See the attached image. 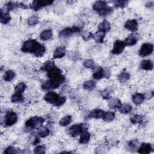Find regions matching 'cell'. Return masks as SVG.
Returning <instances> with one entry per match:
<instances>
[{
	"mask_svg": "<svg viewBox=\"0 0 154 154\" xmlns=\"http://www.w3.org/2000/svg\"><path fill=\"white\" fill-rule=\"evenodd\" d=\"M21 50L23 52L32 54L37 57H42L46 52L45 46L34 39L26 40L23 43Z\"/></svg>",
	"mask_w": 154,
	"mask_h": 154,
	"instance_id": "6da1fadb",
	"label": "cell"
},
{
	"mask_svg": "<svg viewBox=\"0 0 154 154\" xmlns=\"http://www.w3.org/2000/svg\"><path fill=\"white\" fill-rule=\"evenodd\" d=\"M49 79L43 82L42 85V88L44 90H49L58 88L64 81L65 77L61 74L58 76Z\"/></svg>",
	"mask_w": 154,
	"mask_h": 154,
	"instance_id": "7a4b0ae2",
	"label": "cell"
},
{
	"mask_svg": "<svg viewBox=\"0 0 154 154\" xmlns=\"http://www.w3.org/2000/svg\"><path fill=\"white\" fill-rule=\"evenodd\" d=\"M44 100L56 106L63 105L66 99L64 96H61L54 91H48L44 96Z\"/></svg>",
	"mask_w": 154,
	"mask_h": 154,
	"instance_id": "3957f363",
	"label": "cell"
},
{
	"mask_svg": "<svg viewBox=\"0 0 154 154\" xmlns=\"http://www.w3.org/2000/svg\"><path fill=\"white\" fill-rule=\"evenodd\" d=\"M88 125L85 123L80 125H73L69 128V134L72 137H76L81 135L83 132L87 131Z\"/></svg>",
	"mask_w": 154,
	"mask_h": 154,
	"instance_id": "277c9868",
	"label": "cell"
},
{
	"mask_svg": "<svg viewBox=\"0 0 154 154\" xmlns=\"http://www.w3.org/2000/svg\"><path fill=\"white\" fill-rule=\"evenodd\" d=\"M44 122L45 119L43 117L35 116L27 120L25 122V126L30 129H38L42 126Z\"/></svg>",
	"mask_w": 154,
	"mask_h": 154,
	"instance_id": "5b68a950",
	"label": "cell"
},
{
	"mask_svg": "<svg viewBox=\"0 0 154 154\" xmlns=\"http://www.w3.org/2000/svg\"><path fill=\"white\" fill-rule=\"evenodd\" d=\"M81 29L76 26H73L72 27H67L62 30H61L59 32V37L60 38H68L70 37L73 33L80 32Z\"/></svg>",
	"mask_w": 154,
	"mask_h": 154,
	"instance_id": "8992f818",
	"label": "cell"
},
{
	"mask_svg": "<svg viewBox=\"0 0 154 154\" xmlns=\"http://www.w3.org/2000/svg\"><path fill=\"white\" fill-rule=\"evenodd\" d=\"M53 2L50 0H35L32 1L29 7L34 11H37L44 7L50 5Z\"/></svg>",
	"mask_w": 154,
	"mask_h": 154,
	"instance_id": "52a82bcc",
	"label": "cell"
},
{
	"mask_svg": "<svg viewBox=\"0 0 154 154\" xmlns=\"http://www.w3.org/2000/svg\"><path fill=\"white\" fill-rule=\"evenodd\" d=\"M153 51V45L151 43H145L141 45L138 51V54L140 57H144L152 54Z\"/></svg>",
	"mask_w": 154,
	"mask_h": 154,
	"instance_id": "ba28073f",
	"label": "cell"
},
{
	"mask_svg": "<svg viewBox=\"0 0 154 154\" xmlns=\"http://www.w3.org/2000/svg\"><path fill=\"white\" fill-rule=\"evenodd\" d=\"M17 121V116L13 111H8L5 116L4 124L6 126H11Z\"/></svg>",
	"mask_w": 154,
	"mask_h": 154,
	"instance_id": "9c48e42d",
	"label": "cell"
},
{
	"mask_svg": "<svg viewBox=\"0 0 154 154\" xmlns=\"http://www.w3.org/2000/svg\"><path fill=\"white\" fill-rule=\"evenodd\" d=\"M125 44L123 41L117 40L114 42L112 49L111 51V53L114 55H119L122 53L125 48Z\"/></svg>",
	"mask_w": 154,
	"mask_h": 154,
	"instance_id": "30bf717a",
	"label": "cell"
},
{
	"mask_svg": "<svg viewBox=\"0 0 154 154\" xmlns=\"http://www.w3.org/2000/svg\"><path fill=\"white\" fill-rule=\"evenodd\" d=\"M108 5H107V2L105 1H96L93 5V8L94 11H97L98 13L102 11L105 10Z\"/></svg>",
	"mask_w": 154,
	"mask_h": 154,
	"instance_id": "8fae6325",
	"label": "cell"
},
{
	"mask_svg": "<svg viewBox=\"0 0 154 154\" xmlns=\"http://www.w3.org/2000/svg\"><path fill=\"white\" fill-rule=\"evenodd\" d=\"M105 111L101 109H96L91 111L89 114L88 115L87 117L90 119H102L105 115Z\"/></svg>",
	"mask_w": 154,
	"mask_h": 154,
	"instance_id": "7c38bea8",
	"label": "cell"
},
{
	"mask_svg": "<svg viewBox=\"0 0 154 154\" xmlns=\"http://www.w3.org/2000/svg\"><path fill=\"white\" fill-rule=\"evenodd\" d=\"M124 26L126 29L134 32L138 29V22L135 19L128 20L125 22Z\"/></svg>",
	"mask_w": 154,
	"mask_h": 154,
	"instance_id": "4fadbf2b",
	"label": "cell"
},
{
	"mask_svg": "<svg viewBox=\"0 0 154 154\" xmlns=\"http://www.w3.org/2000/svg\"><path fill=\"white\" fill-rule=\"evenodd\" d=\"M152 147L150 143H143L138 148L137 152L141 154H148L152 151Z\"/></svg>",
	"mask_w": 154,
	"mask_h": 154,
	"instance_id": "5bb4252c",
	"label": "cell"
},
{
	"mask_svg": "<svg viewBox=\"0 0 154 154\" xmlns=\"http://www.w3.org/2000/svg\"><path fill=\"white\" fill-rule=\"evenodd\" d=\"M66 55V49L64 47L60 46L57 48L53 54V58L54 59L61 58Z\"/></svg>",
	"mask_w": 154,
	"mask_h": 154,
	"instance_id": "9a60e30c",
	"label": "cell"
},
{
	"mask_svg": "<svg viewBox=\"0 0 154 154\" xmlns=\"http://www.w3.org/2000/svg\"><path fill=\"white\" fill-rule=\"evenodd\" d=\"M104 77L105 78V70L102 67H97L96 70L93 74V78L96 80H100Z\"/></svg>",
	"mask_w": 154,
	"mask_h": 154,
	"instance_id": "2e32d148",
	"label": "cell"
},
{
	"mask_svg": "<svg viewBox=\"0 0 154 154\" xmlns=\"http://www.w3.org/2000/svg\"><path fill=\"white\" fill-rule=\"evenodd\" d=\"M137 41H138V38H137L136 35H135V34L132 33V34H130L128 37H127L123 42L126 46V45L133 46L137 43Z\"/></svg>",
	"mask_w": 154,
	"mask_h": 154,
	"instance_id": "e0dca14e",
	"label": "cell"
},
{
	"mask_svg": "<svg viewBox=\"0 0 154 154\" xmlns=\"http://www.w3.org/2000/svg\"><path fill=\"white\" fill-rule=\"evenodd\" d=\"M140 68L145 70H151L153 68V62L150 60H143L140 63Z\"/></svg>",
	"mask_w": 154,
	"mask_h": 154,
	"instance_id": "ac0fdd59",
	"label": "cell"
},
{
	"mask_svg": "<svg viewBox=\"0 0 154 154\" xmlns=\"http://www.w3.org/2000/svg\"><path fill=\"white\" fill-rule=\"evenodd\" d=\"M16 7H20V8H26L27 7L26 6V5L23 4V3L21 2H8L6 4V9L7 10V11H9L11 10H13L14 8Z\"/></svg>",
	"mask_w": 154,
	"mask_h": 154,
	"instance_id": "d6986e66",
	"label": "cell"
},
{
	"mask_svg": "<svg viewBox=\"0 0 154 154\" xmlns=\"http://www.w3.org/2000/svg\"><path fill=\"white\" fill-rule=\"evenodd\" d=\"M98 29L100 31H102L104 32H108L111 29V24L107 20H103L98 25Z\"/></svg>",
	"mask_w": 154,
	"mask_h": 154,
	"instance_id": "ffe728a7",
	"label": "cell"
},
{
	"mask_svg": "<svg viewBox=\"0 0 154 154\" xmlns=\"http://www.w3.org/2000/svg\"><path fill=\"white\" fill-rule=\"evenodd\" d=\"M52 37V31L51 29H47L42 31L40 34V38L42 40L46 41L51 39Z\"/></svg>",
	"mask_w": 154,
	"mask_h": 154,
	"instance_id": "44dd1931",
	"label": "cell"
},
{
	"mask_svg": "<svg viewBox=\"0 0 154 154\" xmlns=\"http://www.w3.org/2000/svg\"><path fill=\"white\" fill-rule=\"evenodd\" d=\"M61 73H62L61 70H60L59 68L55 66L53 69H52L51 70L47 72V76L48 77V78H55L61 75L62 74Z\"/></svg>",
	"mask_w": 154,
	"mask_h": 154,
	"instance_id": "7402d4cb",
	"label": "cell"
},
{
	"mask_svg": "<svg viewBox=\"0 0 154 154\" xmlns=\"http://www.w3.org/2000/svg\"><path fill=\"white\" fill-rule=\"evenodd\" d=\"M120 100L117 98H111L108 102V106L111 108H118L119 109L122 106Z\"/></svg>",
	"mask_w": 154,
	"mask_h": 154,
	"instance_id": "603a6c76",
	"label": "cell"
},
{
	"mask_svg": "<svg viewBox=\"0 0 154 154\" xmlns=\"http://www.w3.org/2000/svg\"><path fill=\"white\" fill-rule=\"evenodd\" d=\"M90 137H91L90 134L87 131H84L81 134L79 142L81 144H87L90 141Z\"/></svg>",
	"mask_w": 154,
	"mask_h": 154,
	"instance_id": "cb8c5ba5",
	"label": "cell"
},
{
	"mask_svg": "<svg viewBox=\"0 0 154 154\" xmlns=\"http://www.w3.org/2000/svg\"><path fill=\"white\" fill-rule=\"evenodd\" d=\"M105 34L106 33L103 31L98 30L97 32L93 34V38L94 39L96 42L98 43H102L105 36Z\"/></svg>",
	"mask_w": 154,
	"mask_h": 154,
	"instance_id": "d4e9b609",
	"label": "cell"
},
{
	"mask_svg": "<svg viewBox=\"0 0 154 154\" xmlns=\"http://www.w3.org/2000/svg\"><path fill=\"white\" fill-rule=\"evenodd\" d=\"M11 20V16L8 14V12L3 11V10H1V17H0V21L1 23L3 24H7L9 22V21Z\"/></svg>",
	"mask_w": 154,
	"mask_h": 154,
	"instance_id": "484cf974",
	"label": "cell"
},
{
	"mask_svg": "<svg viewBox=\"0 0 154 154\" xmlns=\"http://www.w3.org/2000/svg\"><path fill=\"white\" fill-rule=\"evenodd\" d=\"M145 96L141 93H135L132 96V100L136 105L141 104L144 100Z\"/></svg>",
	"mask_w": 154,
	"mask_h": 154,
	"instance_id": "4316f807",
	"label": "cell"
},
{
	"mask_svg": "<svg viewBox=\"0 0 154 154\" xmlns=\"http://www.w3.org/2000/svg\"><path fill=\"white\" fill-rule=\"evenodd\" d=\"M55 66H56L55 65L54 61H52L51 60H48V61H46L43 64V66L41 67V70H43V71L48 72V71L51 70L52 69H53Z\"/></svg>",
	"mask_w": 154,
	"mask_h": 154,
	"instance_id": "83f0119b",
	"label": "cell"
},
{
	"mask_svg": "<svg viewBox=\"0 0 154 154\" xmlns=\"http://www.w3.org/2000/svg\"><path fill=\"white\" fill-rule=\"evenodd\" d=\"M49 133H50L49 129L46 126H42L40 128L38 129V135L40 137L45 138L48 136L49 135Z\"/></svg>",
	"mask_w": 154,
	"mask_h": 154,
	"instance_id": "f1b7e54d",
	"label": "cell"
},
{
	"mask_svg": "<svg viewBox=\"0 0 154 154\" xmlns=\"http://www.w3.org/2000/svg\"><path fill=\"white\" fill-rule=\"evenodd\" d=\"M96 82L93 80H89L85 81L83 84V87L85 90L88 91L93 90L96 87Z\"/></svg>",
	"mask_w": 154,
	"mask_h": 154,
	"instance_id": "f546056e",
	"label": "cell"
},
{
	"mask_svg": "<svg viewBox=\"0 0 154 154\" xmlns=\"http://www.w3.org/2000/svg\"><path fill=\"white\" fill-rule=\"evenodd\" d=\"M16 76L15 72L12 70H8L6 71L4 75V79L5 81L10 82L12 81Z\"/></svg>",
	"mask_w": 154,
	"mask_h": 154,
	"instance_id": "4dcf8cb0",
	"label": "cell"
},
{
	"mask_svg": "<svg viewBox=\"0 0 154 154\" xmlns=\"http://www.w3.org/2000/svg\"><path fill=\"white\" fill-rule=\"evenodd\" d=\"M26 88V84L23 82H20L16 85L14 88V91H15L14 93L22 94L24 91L25 90Z\"/></svg>",
	"mask_w": 154,
	"mask_h": 154,
	"instance_id": "1f68e13d",
	"label": "cell"
},
{
	"mask_svg": "<svg viewBox=\"0 0 154 154\" xmlns=\"http://www.w3.org/2000/svg\"><path fill=\"white\" fill-rule=\"evenodd\" d=\"M130 121L132 124H140L143 121V116L140 114H134L130 118Z\"/></svg>",
	"mask_w": 154,
	"mask_h": 154,
	"instance_id": "d6a6232c",
	"label": "cell"
},
{
	"mask_svg": "<svg viewBox=\"0 0 154 154\" xmlns=\"http://www.w3.org/2000/svg\"><path fill=\"white\" fill-rule=\"evenodd\" d=\"M72 121V117L71 116H66L60 120V125L61 126H66L69 125Z\"/></svg>",
	"mask_w": 154,
	"mask_h": 154,
	"instance_id": "836d02e7",
	"label": "cell"
},
{
	"mask_svg": "<svg viewBox=\"0 0 154 154\" xmlns=\"http://www.w3.org/2000/svg\"><path fill=\"white\" fill-rule=\"evenodd\" d=\"M132 109V106L128 103H126L124 105H122L120 108H119V111L122 114H128L129 113Z\"/></svg>",
	"mask_w": 154,
	"mask_h": 154,
	"instance_id": "e575fe53",
	"label": "cell"
},
{
	"mask_svg": "<svg viewBox=\"0 0 154 154\" xmlns=\"http://www.w3.org/2000/svg\"><path fill=\"white\" fill-rule=\"evenodd\" d=\"M130 78V75L128 72H123L117 76L118 80L121 82H125Z\"/></svg>",
	"mask_w": 154,
	"mask_h": 154,
	"instance_id": "d590c367",
	"label": "cell"
},
{
	"mask_svg": "<svg viewBox=\"0 0 154 154\" xmlns=\"http://www.w3.org/2000/svg\"><path fill=\"white\" fill-rule=\"evenodd\" d=\"M24 100V97L21 94H18L14 93V94L11 96V101L13 103H20L22 102Z\"/></svg>",
	"mask_w": 154,
	"mask_h": 154,
	"instance_id": "8d00e7d4",
	"label": "cell"
},
{
	"mask_svg": "<svg viewBox=\"0 0 154 154\" xmlns=\"http://www.w3.org/2000/svg\"><path fill=\"white\" fill-rule=\"evenodd\" d=\"M114 118H115V113L112 111H108V112H105V115L102 118V119L106 122H110L113 120Z\"/></svg>",
	"mask_w": 154,
	"mask_h": 154,
	"instance_id": "74e56055",
	"label": "cell"
},
{
	"mask_svg": "<svg viewBox=\"0 0 154 154\" xmlns=\"http://www.w3.org/2000/svg\"><path fill=\"white\" fill-rule=\"evenodd\" d=\"M83 64L86 68H88L90 69H94L96 68L94 61L91 59L85 60L83 63Z\"/></svg>",
	"mask_w": 154,
	"mask_h": 154,
	"instance_id": "f35d334b",
	"label": "cell"
},
{
	"mask_svg": "<svg viewBox=\"0 0 154 154\" xmlns=\"http://www.w3.org/2000/svg\"><path fill=\"white\" fill-rule=\"evenodd\" d=\"M38 22V18L37 16H32L30 17L27 20V23L30 26H35L36 25Z\"/></svg>",
	"mask_w": 154,
	"mask_h": 154,
	"instance_id": "ab89813d",
	"label": "cell"
},
{
	"mask_svg": "<svg viewBox=\"0 0 154 154\" xmlns=\"http://www.w3.org/2000/svg\"><path fill=\"white\" fill-rule=\"evenodd\" d=\"M128 4V1L125 0H119L116 1L114 5L117 8H124Z\"/></svg>",
	"mask_w": 154,
	"mask_h": 154,
	"instance_id": "60d3db41",
	"label": "cell"
},
{
	"mask_svg": "<svg viewBox=\"0 0 154 154\" xmlns=\"http://www.w3.org/2000/svg\"><path fill=\"white\" fill-rule=\"evenodd\" d=\"M19 152H20L19 150L16 149L13 146H9L4 150V153H17Z\"/></svg>",
	"mask_w": 154,
	"mask_h": 154,
	"instance_id": "b9f144b4",
	"label": "cell"
},
{
	"mask_svg": "<svg viewBox=\"0 0 154 154\" xmlns=\"http://www.w3.org/2000/svg\"><path fill=\"white\" fill-rule=\"evenodd\" d=\"M35 153H45V147L42 145L37 146L34 150Z\"/></svg>",
	"mask_w": 154,
	"mask_h": 154,
	"instance_id": "7bdbcfd3",
	"label": "cell"
},
{
	"mask_svg": "<svg viewBox=\"0 0 154 154\" xmlns=\"http://www.w3.org/2000/svg\"><path fill=\"white\" fill-rule=\"evenodd\" d=\"M82 37H83V38L85 40H88L91 38H93V34L91 32H84L82 34H81Z\"/></svg>",
	"mask_w": 154,
	"mask_h": 154,
	"instance_id": "ee69618b",
	"label": "cell"
},
{
	"mask_svg": "<svg viewBox=\"0 0 154 154\" xmlns=\"http://www.w3.org/2000/svg\"><path fill=\"white\" fill-rule=\"evenodd\" d=\"M102 97L104 99H110V96H109V94H110V91H108V90H105L104 91H103L102 92Z\"/></svg>",
	"mask_w": 154,
	"mask_h": 154,
	"instance_id": "f6af8a7d",
	"label": "cell"
},
{
	"mask_svg": "<svg viewBox=\"0 0 154 154\" xmlns=\"http://www.w3.org/2000/svg\"><path fill=\"white\" fill-rule=\"evenodd\" d=\"M138 144V141L137 140H131V141L129 142V147L131 148H132V149H134V148H136Z\"/></svg>",
	"mask_w": 154,
	"mask_h": 154,
	"instance_id": "bcb514c9",
	"label": "cell"
},
{
	"mask_svg": "<svg viewBox=\"0 0 154 154\" xmlns=\"http://www.w3.org/2000/svg\"><path fill=\"white\" fill-rule=\"evenodd\" d=\"M153 1H150L146 4V7H153Z\"/></svg>",
	"mask_w": 154,
	"mask_h": 154,
	"instance_id": "7dc6e473",
	"label": "cell"
},
{
	"mask_svg": "<svg viewBox=\"0 0 154 154\" xmlns=\"http://www.w3.org/2000/svg\"><path fill=\"white\" fill-rule=\"evenodd\" d=\"M39 142H40L39 138H38V137H35V140H34V141L33 144H34V145H36V144H38V143H39Z\"/></svg>",
	"mask_w": 154,
	"mask_h": 154,
	"instance_id": "c3c4849f",
	"label": "cell"
}]
</instances>
